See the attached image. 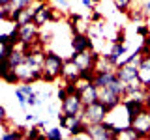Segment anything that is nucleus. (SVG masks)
<instances>
[{
  "instance_id": "35",
  "label": "nucleus",
  "mask_w": 150,
  "mask_h": 140,
  "mask_svg": "<svg viewBox=\"0 0 150 140\" xmlns=\"http://www.w3.org/2000/svg\"><path fill=\"white\" fill-rule=\"evenodd\" d=\"M51 0H34V4H49Z\"/></svg>"
},
{
  "instance_id": "21",
  "label": "nucleus",
  "mask_w": 150,
  "mask_h": 140,
  "mask_svg": "<svg viewBox=\"0 0 150 140\" xmlns=\"http://www.w3.org/2000/svg\"><path fill=\"white\" fill-rule=\"evenodd\" d=\"M41 129L40 125H34V127H30V129H26V138H40V140H45V133H41Z\"/></svg>"
},
{
  "instance_id": "3",
  "label": "nucleus",
  "mask_w": 150,
  "mask_h": 140,
  "mask_svg": "<svg viewBox=\"0 0 150 140\" xmlns=\"http://www.w3.org/2000/svg\"><path fill=\"white\" fill-rule=\"evenodd\" d=\"M60 17L56 15V8H53L51 4H36L34 6V24L38 28H41L47 22H56Z\"/></svg>"
},
{
  "instance_id": "4",
  "label": "nucleus",
  "mask_w": 150,
  "mask_h": 140,
  "mask_svg": "<svg viewBox=\"0 0 150 140\" xmlns=\"http://www.w3.org/2000/svg\"><path fill=\"white\" fill-rule=\"evenodd\" d=\"M88 134L92 140H116V133L107 121L88 125Z\"/></svg>"
},
{
  "instance_id": "22",
  "label": "nucleus",
  "mask_w": 150,
  "mask_h": 140,
  "mask_svg": "<svg viewBox=\"0 0 150 140\" xmlns=\"http://www.w3.org/2000/svg\"><path fill=\"white\" fill-rule=\"evenodd\" d=\"M94 77H96V67H83L79 73V78H84L90 82H94Z\"/></svg>"
},
{
  "instance_id": "20",
  "label": "nucleus",
  "mask_w": 150,
  "mask_h": 140,
  "mask_svg": "<svg viewBox=\"0 0 150 140\" xmlns=\"http://www.w3.org/2000/svg\"><path fill=\"white\" fill-rule=\"evenodd\" d=\"M15 99H17L19 105H21V108H23V110H26V106H28V95L21 90V86H17V88H15Z\"/></svg>"
},
{
  "instance_id": "8",
  "label": "nucleus",
  "mask_w": 150,
  "mask_h": 140,
  "mask_svg": "<svg viewBox=\"0 0 150 140\" xmlns=\"http://www.w3.org/2000/svg\"><path fill=\"white\" fill-rule=\"evenodd\" d=\"M116 77H118L116 75V67H98L96 77H94V84L98 88H107Z\"/></svg>"
},
{
  "instance_id": "31",
  "label": "nucleus",
  "mask_w": 150,
  "mask_h": 140,
  "mask_svg": "<svg viewBox=\"0 0 150 140\" xmlns=\"http://www.w3.org/2000/svg\"><path fill=\"white\" fill-rule=\"evenodd\" d=\"M2 43H9V34H6V32L0 34V45H2Z\"/></svg>"
},
{
  "instance_id": "7",
  "label": "nucleus",
  "mask_w": 150,
  "mask_h": 140,
  "mask_svg": "<svg viewBox=\"0 0 150 140\" xmlns=\"http://www.w3.org/2000/svg\"><path fill=\"white\" fill-rule=\"evenodd\" d=\"M131 127L139 133V138H150V108H144L133 120Z\"/></svg>"
},
{
  "instance_id": "9",
  "label": "nucleus",
  "mask_w": 150,
  "mask_h": 140,
  "mask_svg": "<svg viewBox=\"0 0 150 140\" xmlns=\"http://www.w3.org/2000/svg\"><path fill=\"white\" fill-rule=\"evenodd\" d=\"M139 64L141 62L126 64V65H116V75L120 77V80H124V82L137 80V78H139Z\"/></svg>"
},
{
  "instance_id": "17",
  "label": "nucleus",
  "mask_w": 150,
  "mask_h": 140,
  "mask_svg": "<svg viewBox=\"0 0 150 140\" xmlns=\"http://www.w3.org/2000/svg\"><path fill=\"white\" fill-rule=\"evenodd\" d=\"M135 138H139V133L131 127V125L126 127V129H122L118 133V140H135Z\"/></svg>"
},
{
  "instance_id": "27",
  "label": "nucleus",
  "mask_w": 150,
  "mask_h": 140,
  "mask_svg": "<svg viewBox=\"0 0 150 140\" xmlns=\"http://www.w3.org/2000/svg\"><path fill=\"white\" fill-rule=\"evenodd\" d=\"M66 97H68V92H66V88H64V84H62V86H60L58 90H56V101H60V103H62V101L66 99Z\"/></svg>"
},
{
  "instance_id": "15",
  "label": "nucleus",
  "mask_w": 150,
  "mask_h": 140,
  "mask_svg": "<svg viewBox=\"0 0 150 140\" xmlns=\"http://www.w3.org/2000/svg\"><path fill=\"white\" fill-rule=\"evenodd\" d=\"M26 138V127H17L13 131L2 133V140H23Z\"/></svg>"
},
{
  "instance_id": "24",
  "label": "nucleus",
  "mask_w": 150,
  "mask_h": 140,
  "mask_svg": "<svg viewBox=\"0 0 150 140\" xmlns=\"http://www.w3.org/2000/svg\"><path fill=\"white\" fill-rule=\"evenodd\" d=\"M135 32H137V36H141V37H146V36H150V24L141 22V24L135 28Z\"/></svg>"
},
{
  "instance_id": "28",
  "label": "nucleus",
  "mask_w": 150,
  "mask_h": 140,
  "mask_svg": "<svg viewBox=\"0 0 150 140\" xmlns=\"http://www.w3.org/2000/svg\"><path fill=\"white\" fill-rule=\"evenodd\" d=\"M13 4H15V8H28L34 4V0H11Z\"/></svg>"
},
{
  "instance_id": "12",
  "label": "nucleus",
  "mask_w": 150,
  "mask_h": 140,
  "mask_svg": "<svg viewBox=\"0 0 150 140\" xmlns=\"http://www.w3.org/2000/svg\"><path fill=\"white\" fill-rule=\"evenodd\" d=\"M100 101L111 110V108H115V106H118L120 103L124 101V97L118 95V93H115L111 88H100Z\"/></svg>"
},
{
  "instance_id": "19",
  "label": "nucleus",
  "mask_w": 150,
  "mask_h": 140,
  "mask_svg": "<svg viewBox=\"0 0 150 140\" xmlns=\"http://www.w3.org/2000/svg\"><path fill=\"white\" fill-rule=\"evenodd\" d=\"M133 2H135V0H112L115 8L118 9L120 13H128L131 9V6H133Z\"/></svg>"
},
{
  "instance_id": "30",
  "label": "nucleus",
  "mask_w": 150,
  "mask_h": 140,
  "mask_svg": "<svg viewBox=\"0 0 150 140\" xmlns=\"http://www.w3.org/2000/svg\"><path fill=\"white\" fill-rule=\"evenodd\" d=\"M56 4H58L60 8H64V9H69V6H71V0H56Z\"/></svg>"
},
{
  "instance_id": "26",
  "label": "nucleus",
  "mask_w": 150,
  "mask_h": 140,
  "mask_svg": "<svg viewBox=\"0 0 150 140\" xmlns=\"http://www.w3.org/2000/svg\"><path fill=\"white\" fill-rule=\"evenodd\" d=\"M88 21H90V22H101V21H103V15L98 11V8L90 11V19H88Z\"/></svg>"
},
{
  "instance_id": "11",
  "label": "nucleus",
  "mask_w": 150,
  "mask_h": 140,
  "mask_svg": "<svg viewBox=\"0 0 150 140\" xmlns=\"http://www.w3.org/2000/svg\"><path fill=\"white\" fill-rule=\"evenodd\" d=\"M36 41H40V28H38L34 22L21 26V43L32 47Z\"/></svg>"
},
{
  "instance_id": "13",
  "label": "nucleus",
  "mask_w": 150,
  "mask_h": 140,
  "mask_svg": "<svg viewBox=\"0 0 150 140\" xmlns=\"http://www.w3.org/2000/svg\"><path fill=\"white\" fill-rule=\"evenodd\" d=\"M81 99H83L84 105H90V103L98 101L100 99V88H98L94 82H90L84 90H81Z\"/></svg>"
},
{
  "instance_id": "2",
  "label": "nucleus",
  "mask_w": 150,
  "mask_h": 140,
  "mask_svg": "<svg viewBox=\"0 0 150 140\" xmlns=\"http://www.w3.org/2000/svg\"><path fill=\"white\" fill-rule=\"evenodd\" d=\"M107 114H109V108L98 99V101L90 103V105H84V108L81 112V118L84 120L86 125H94V123H101V121H105Z\"/></svg>"
},
{
  "instance_id": "23",
  "label": "nucleus",
  "mask_w": 150,
  "mask_h": 140,
  "mask_svg": "<svg viewBox=\"0 0 150 140\" xmlns=\"http://www.w3.org/2000/svg\"><path fill=\"white\" fill-rule=\"evenodd\" d=\"M17 45L13 43H2V50H0V58H9V54L15 50Z\"/></svg>"
},
{
  "instance_id": "6",
  "label": "nucleus",
  "mask_w": 150,
  "mask_h": 140,
  "mask_svg": "<svg viewBox=\"0 0 150 140\" xmlns=\"http://www.w3.org/2000/svg\"><path fill=\"white\" fill-rule=\"evenodd\" d=\"M71 49L73 52H84V50H94V37L84 32H77L71 36Z\"/></svg>"
},
{
  "instance_id": "5",
  "label": "nucleus",
  "mask_w": 150,
  "mask_h": 140,
  "mask_svg": "<svg viewBox=\"0 0 150 140\" xmlns=\"http://www.w3.org/2000/svg\"><path fill=\"white\" fill-rule=\"evenodd\" d=\"M60 108L69 116H79L84 108V103L81 99V93H75V95H68L66 99L60 103Z\"/></svg>"
},
{
  "instance_id": "18",
  "label": "nucleus",
  "mask_w": 150,
  "mask_h": 140,
  "mask_svg": "<svg viewBox=\"0 0 150 140\" xmlns=\"http://www.w3.org/2000/svg\"><path fill=\"white\" fill-rule=\"evenodd\" d=\"M45 138L47 140H62L64 134H62V127L60 125H56V127H49L45 133Z\"/></svg>"
},
{
  "instance_id": "16",
  "label": "nucleus",
  "mask_w": 150,
  "mask_h": 140,
  "mask_svg": "<svg viewBox=\"0 0 150 140\" xmlns=\"http://www.w3.org/2000/svg\"><path fill=\"white\" fill-rule=\"evenodd\" d=\"M0 78H2L6 84H21V78H19L15 67L9 69V71H6V73H2V75H0Z\"/></svg>"
},
{
  "instance_id": "10",
  "label": "nucleus",
  "mask_w": 150,
  "mask_h": 140,
  "mask_svg": "<svg viewBox=\"0 0 150 140\" xmlns=\"http://www.w3.org/2000/svg\"><path fill=\"white\" fill-rule=\"evenodd\" d=\"M11 22H15L19 26H25L34 22V6H28V8H15L11 15Z\"/></svg>"
},
{
  "instance_id": "36",
  "label": "nucleus",
  "mask_w": 150,
  "mask_h": 140,
  "mask_svg": "<svg viewBox=\"0 0 150 140\" xmlns=\"http://www.w3.org/2000/svg\"><path fill=\"white\" fill-rule=\"evenodd\" d=\"M8 2H11V0H0V4H8Z\"/></svg>"
},
{
  "instance_id": "34",
  "label": "nucleus",
  "mask_w": 150,
  "mask_h": 140,
  "mask_svg": "<svg viewBox=\"0 0 150 140\" xmlns=\"http://www.w3.org/2000/svg\"><path fill=\"white\" fill-rule=\"evenodd\" d=\"M38 125H40L41 129H45V127H49V120H41V121H36Z\"/></svg>"
},
{
  "instance_id": "32",
  "label": "nucleus",
  "mask_w": 150,
  "mask_h": 140,
  "mask_svg": "<svg viewBox=\"0 0 150 140\" xmlns=\"http://www.w3.org/2000/svg\"><path fill=\"white\" fill-rule=\"evenodd\" d=\"M0 120H8V112H6L4 105H0Z\"/></svg>"
},
{
  "instance_id": "37",
  "label": "nucleus",
  "mask_w": 150,
  "mask_h": 140,
  "mask_svg": "<svg viewBox=\"0 0 150 140\" xmlns=\"http://www.w3.org/2000/svg\"><path fill=\"white\" fill-rule=\"evenodd\" d=\"M71 2H73V0H71Z\"/></svg>"
},
{
  "instance_id": "1",
  "label": "nucleus",
  "mask_w": 150,
  "mask_h": 140,
  "mask_svg": "<svg viewBox=\"0 0 150 140\" xmlns=\"http://www.w3.org/2000/svg\"><path fill=\"white\" fill-rule=\"evenodd\" d=\"M64 64H66V60L60 54L53 52V50H45L43 64H41V67H43V82L51 84V82L58 80V78H62Z\"/></svg>"
},
{
  "instance_id": "14",
  "label": "nucleus",
  "mask_w": 150,
  "mask_h": 140,
  "mask_svg": "<svg viewBox=\"0 0 150 140\" xmlns=\"http://www.w3.org/2000/svg\"><path fill=\"white\" fill-rule=\"evenodd\" d=\"M79 73H81V67L73 62V60H66L64 64V75H62V80H77Z\"/></svg>"
},
{
  "instance_id": "25",
  "label": "nucleus",
  "mask_w": 150,
  "mask_h": 140,
  "mask_svg": "<svg viewBox=\"0 0 150 140\" xmlns=\"http://www.w3.org/2000/svg\"><path fill=\"white\" fill-rule=\"evenodd\" d=\"M111 43H126V30L124 28H120V30L116 32V36L111 39Z\"/></svg>"
},
{
  "instance_id": "33",
  "label": "nucleus",
  "mask_w": 150,
  "mask_h": 140,
  "mask_svg": "<svg viewBox=\"0 0 150 140\" xmlns=\"http://www.w3.org/2000/svg\"><path fill=\"white\" fill-rule=\"evenodd\" d=\"M25 120L28 121V123H32V121H38V118H36V114H25Z\"/></svg>"
},
{
  "instance_id": "29",
  "label": "nucleus",
  "mask_w": 150,
  "mask_h": 140,
  "mask_svg": "<svg viewBox=\"0 0 150 140\" xmlns=\"http://www.w3.org/2000/svg\"><path fill=\"white\" fill-rule=\"evenodd\" d=\"M100 2H101V0H83V6L92 11V9H96V6H98Z\"/></svg>"
}]
</instances>
